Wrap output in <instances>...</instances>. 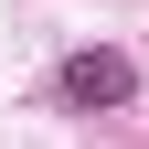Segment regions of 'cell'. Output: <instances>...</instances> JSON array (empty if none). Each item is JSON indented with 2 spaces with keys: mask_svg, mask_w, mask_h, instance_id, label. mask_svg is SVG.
Listing matches in <instances>:
<instances>
[{
  "mask_svg": "<svg viewBox=\"0 0 149 149\" xmlns=\"http://www.w3.org/2000/svg\"><path fill=\"white\" fill-rule=\"evenodd\" d=\"M64 96H74V107H128V96H139V64H128L117 43H85V53L64 64Z\"/></svg>",
  "mask_w": 149,
  "mask_h": 149,
  "instance_id": "6da1fadb",
  "label": "cell"
}]
</instances>
